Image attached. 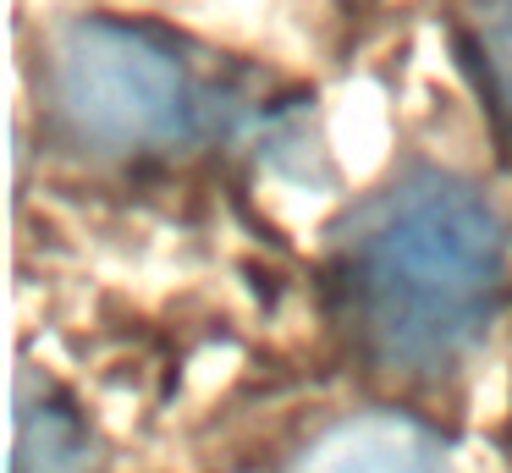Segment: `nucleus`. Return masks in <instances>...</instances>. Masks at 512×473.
Instances as JSON below:
<instances>
[{
  "label": "nucleus",
  "mask_w": 512,
  "mask_h": 473,
  "mask_svg": "<svg viewBox=\"0 0 512 473\" xmlns=\"http://www.w3.org/2000/svg\"><path fill=\"white\" fill-rule=\"evenodd\" d=\"M507 220L457 171L386 182L342 220L325 303L364 369L435 385L463 369L507 303Z\"/></svg>",
  "instance_id": "1"
},
{
  "label": "nucleus",
  "mask_w": 512,
  "mask_h": 473,
  "mask_svg": "<svg viewBox=\"0 0 512 473\" xmlns=\"http://www.w3.org/2000/svg\"><path fill=\"white\" fill-rule=\"evenodd\" d=\"M39 110L89 160H166L215 127L204 66L171 33L122 17H78L50 33Z\"/></svg>",
  "instance_id": "2"
},
{
  "label": "nucleus",
  "mask_w": 512,
  "mask_h": 473,
  "mask_svg": "<svg viewBox=\"0 0 512 473\" xmlns=\"http://www.w3.org/2000/svg\"><path fill=\"white\" fill-rule=\"evenodd\" d=\"M292 473H457L441 440L402 413H358L331 424Z\"/></svg>",
  "instance_id": "3"
},
{
  "label": "nucleus",
  "mask_w": 512,
  "mask_h": 473,
  "mask_svg": "<svg viewBox=\"0 0 512 473\" xmlns=\"http://www.w3.org/2000/svg\"><path fill=\"white\" fill-rule=\"evenodd\" d=\"M463 50L474 66L479 99H485L501 143L512 149V0H468Z\"/></svg>",
  "instance_id": "4"
}]
</instances>
